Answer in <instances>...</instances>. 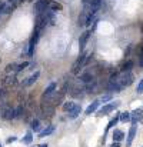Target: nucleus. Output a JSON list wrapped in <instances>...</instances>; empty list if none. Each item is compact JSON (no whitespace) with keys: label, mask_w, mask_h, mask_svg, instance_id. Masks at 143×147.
Wrapping results in <instances>:
<instances>
[{"label":"nucleus","mask_w":143,"mask_h":147,"mask_svg":"<svg viewBox=\"0 0 143 147\" xmlns=\"http://www.w3.org/2000/svg\"><path fill=\"white\" fill-rule=\"evenodd\" d=\"M135 80V76L132 71H120L119 73V83L123 86V87H127L133 83Z\"/></svg>","instance_id":"obj_1"},{"label":"nucleus","mask_w":143,"mask_h":147,"mask_svg":"<svg viewBox=\"0 0 143 147\" xmlns=\"http://www.w3.org/2000/svg\"><path fill=\"white\" fill-rule=\"evenodd\" d=\"M120 106V101L119 100H116V101H112L110 104H104L99 111H97V114L99 116H106V114H109V113H112L115 109H117Z\"/></svg>","instance_id":"obj_2"},{"label":"nucleus","mask_w":143,"mask_h":147,"mask_svg":"<svg viewBox=\"0 0 143 147\" xmlns=\"http://www.w3.org/2000/svg\"><path fill=\"white\" fill-rule=\"evenodd\" d=\"M0 114L3 119L6 120H12V119H16V110L12 109V107H7V106H3L0 109Z\"/></svg>","instance_id":"obj_3"},{"label":"nucleus","mask_w":143,"mask_h":147,"mask_svg":"<svg viewBox=\"0 0 143 147\" xmlns=\"http://www.w3.org/2000/svg\"><path fill=\"white\" fill-rule=\"evenodd\" d=\"M90 34H92L90 30H86V32H83V33L80 34V37H79V49H80V51L85 50L87 42H89V39H90Z\"/></svg>","instance_id":"obj_4"},{"label":"nucleus","mask_w":143,"mask_h":147,"mask_svg":"<svg viewBox=\"0 0 143 147\" xmlns=\"http://www.w3.org/2000/svg\"><path fill=\"white\" fill-rule=\"evenodd\" d=\"M39 36H40V30H35L33 34H32V39H30V43H29V57L33 56V50H35V46L39 40Z\"/></svg>","instance_id":"obj_5"},{"label":"nucleus","mask_w":143,"mask_h":147,"mask_svg":"<svg viewBox=\"0 0 143 147\" xmlns=\"http://www.w3.org/2000/svg\"><path fill=\"white\" fill-rule=\"evenodd\" d=\"M46 23H47L46 16L42 14V13H39V14L36 16V20H35V30H42V29L46 26Z\"/></svg>","instance_id":"obj_6"},{"label":"nucleus","mask_w":143,"mask_h":147,"mask_svg":"<svg viewBox=\"0 0 143 147\" xmlns=\"http://www.w3.org/2000/svg\"><path fill=\"white\" fill-rule=\"evenodd\" d=\"M50 6V1L49 0H37L36 3H35V11L39 14V13H43V11H46V7Z\"/></svg>","instance_id":"obj_7"},{"label":"nucleus","mask_w":143,"mask_h":147,"mask_svg":"<svg viewBox=\"0 0 143 147\" xmlns=\"http://www.w3.org/2000/svg\"><path fill=\"white\" fill-rule=\"evenodd\" d=\"M123 89V86L119 83V80L117 82H109L107 83V90L110 92V93H120V90Z\"/></svg>","instance_id":"obj_8"},{"label":"nucleus","mask_w":143,"mask_h":147,"mask_svg":"<svg viewBox=\"0 0 143 147\" xmlns=\"http://www.w3.org/2000/svg\"><path fill=\"white\" fill-rule=\"evenodd\" d=\"M136 131H138V126H136V124H133V126L130 127V130H129V134H127V140H126V146L127 147L132 146V142L135 140Z\"/></svg>","instance_id":"obj_9"},{"label":"nucleus","mask_w":143,"mask_h":147,"mask_svg":"<svg viewBox=\"0 0 143 147\" xmlns=\"http://www.w3.org/2000/svg\"><path fill=\"white\" fill-rule=\"evenodd\" d=\"M102 6V0H90V7H89V13L95 16L97 13V10L100 9Z\"/></svg>","instance_id":"obj_10"},{"label":"nucleus","mask_w":143,"mask_h":147,"mask_svg":"<svg viewBox=\"0 0 143 147\" xmlns=\"http://www.w3.org/2000/svg\"><path fill=\"white\" fill-rule=\"evenodd\" d=\"M87 17H89V11L83 10V11L79 14V17H77V24H79V26H86V23H87Z\"/></svg>","instance_id":"obj_11"},{"label":"nucleus","mask_w":143,"mask_h":147,"mask_svg":"<svg viewBox=\"0 0 143 147\" xmlns=\"http://www.w3.org/2000/svg\"><path fill=\"white\" fill-rule=\"evenodd\" d=\"M99 106H100V100H95V101H93L87 109H86V111H85V113H86V116H90L92 113H95L96 110L99 109Z\"/></svg>","instance_id":"obj_12"},{"label":"nucleus","mask_w":143,"mask_h":147,"mask_svg":"<svg viewBox=\"0 0 143 147\" xmlns=\"http://www.w3.org/2000/svg\"><path fill=\"white\" fill-rule=\"evenodd\" d=\"M39 76H40V73L39 71H36L35 74H32L29 79H26V82H23L22 83V86H32L33 83H36V80L39 79Z\"/></svg>","instance_id":"obj_13"},{"label":"nucleus","mask_w":143,"mask_h":147,"mask_svg":"<svg viewBox=\"0 0 143 147\" xmlns=\"http://www.w3.org/2000/svg\"><path fill=\"white\" fill-rule=\"evenodd\" d=\"M80 113H82V106H80V104H76V106L69 111V114H67V116H69L70 119H76Z\"/></svg>","instance_id":"obj_14"},{"label":"nucleus","mask_w":143,"mask_h":147,"mask_svg":"<svg viewBox=\"0 0 143 147\" xmlns=\"http://www.w3.org/2000/svg\"><path fill=\"white\" fill-rule=\"evenodd\" d=\"M53 131H54V126L50 124V126H47L45 130H42V131L39 133V137H46V136H49V134H52Z\"/></svg>","instance_id":"obj_15"},{"label":"nucleus","mask_w":143,"mask_h":147,"mask_svg":"<svg viewBox=\"0 0 143 147\" xmlns=\"http://www.w3.org/2000/svg\"><path fill=\"white\" fill-rule=\"evenodd\" d=\"M132 67H133V61H132V60H127V61H125V63L122 64L120 71H130Z\"/></svg>","instance_id":"obj_16"},{"label":"nucleus","mask_w":143,"mask_h":147,"mask_svg":"<svg viewBox=\"0 0 143 147\" xmlns=\"http://www.w3.org/2000/svg\"><path fill=\"white\" fill-rule=\"evenodd\" d=\"M123 137H125V133L122 130H115L113 131V142H120V140H123Z\"/></svg>","instance_id":"obj_17"},{"label":"nucleus","mask_w":143,"mask_h":147,"mask_svg":"<svg viewBox=\"0 0 143 147\" xmlns=\"http://www.w3.org/2000/svg\"><path fill=\"white\" fill-rule=\"evenodd\" d=\"M56 83L53 82V83H50L47 87H46V90H45V93H43V96H50V94H53V92L56 90Z\"/></svg>","instance_id":"obj_18"},{"label":"nucleus","mask_w":143,"mask_h":147,"mask_svg":"<svg viewBox=\"0 0 143 147\" xmlns=\"http://www.w3.org/2000/svg\"><path fill=\"white\" fill-rule=\"evenodd\" d=\"M80 80H82L83 83H86V84H87V83H90V82H92V80H95V79H93L92 73H83V74L80 76Z\"/></svg>","instance_id":"obj_19"},{"label":"nucleus","mask_w":143,"mask_h":147,"mask_svg":"<svg viewBox=\"0 0 143 147\" xmlns=\"http://www.w3.org/2000/svg\"><path fill=\"white\" fill-rule=\"evenodd\" d=\"M120 120V113H117L116 116H115V119H112L110 121H109V124H107V127H106V130H110L112 127H115L116 126V123Z\"/></svg>","instance_id":"obj_20"},{"label":"nucleus","mask_w":143,"mask_h":147,"mask_svg":"<svg viewBox=\"0 0 143 147\" xmlns=\"http://www.w3.org/2000/svg\"><path fill=\"white\" fill-rule=\"evenodd\" d=\"M130 120H132V113H129V111L120 113V121L126 123V121H130Z\"/></svg>","instance_id":"obj_21"},{"label":"nucleus","mask_w":143,"mask_h":147,"mask_svg":"<svg viewBox=\"0 0 143 147\" xmlns=\"http://www.w3.org/2000/svg\"><path fill=\"white\" fill-rule=\"evenodd\" d=\"M82 66H83V64H82V63H79V61L76 60V61H75V64L72 66V73H73V74H79V71H80Z\"/></svg>","instance_id":"obj_22"},{"label":"nucleus","mask_w":143,"mask_h":147,"mask_svg":"<svg viewBox=\"0 0 143 147\" xmlns=\"http://www.w3.org/2000/svg\"><path fill=\"white\" fill-rule=\"evenodd\" d=\"M75 106H76V103H73V101H66V103L63 104V110L69 113V111H70V110H72Z\"/></svg>","instance_id":"obj_23"},{"label":"nucleus","mask_w":143,"mask_h":147,"mask_svg":"<svg viewBox=\"0 0 143 147\" xmlns=\"http://www.w3.org/2000/svg\"><path fill=\"white\" fill-rule=\"evenodd\" d=\"M95 89H96V80H92L90 83H87V87H86L87 93H95Z\"/></svg>","instance_id":"obj_24"},{"label":"nucleus","mask_w":143,"mask_h":147,"mask_svg":"<svg viewBox=\"0 0 143 147\" xmlns=\"http://www.w3.org/2000/svg\"><path fill=\"white\" fill-rule=\"evenodd\" d=\"M32 142H33V134H32V131H27V133H26V136H24V139H23V143L30 144Z\"/></svg>","instance_id":"obj_25"},{"label":"nucleus","mask_w":143,"mask_h":147,"mask_svg":"<svg viewBox=\"0 0 143 147\" xmlns=\"http://www.w3.org/2000/svg\"><path fill=\"white\" fill-rule=\"evenodd\" d=\"M32 130H33V131H40V123H39L37 119H35V120L32 121Z\"/></svg>","instance_id":"obj_26"},{"label":"nucleus","mask_w":143,"mask_h":147,"mask_svg":"<svg viewBox=\"0 0 143 147\" xmlns=\"http://www.w3.org/2000/svg\"><path fill=\"white\" fill-rule=\"evenodd\" d=\"M62 9H63V6L60 3H50V10L57 11V10H62Z\"/></svg>","instance_id":"obj_27"},{"label":"nucleus","mask_w":143,"mask_h":147,"mask_svg":"<svg viewBox=\"0 0 143 147\" xmlns=\"http://www.w3.org/2000/svg\"><path fill=\"white\" fill-rule=\"evenodd\" d=\"M23 113H24V107L20 104V106L16 109V117H22V116H23Z\"/></svg>","instance_id":"obj_28"},{"label":"nucleus","mask_w":143,"mask_h":147,"mask_svg":"<svg viewBox=\"0 0 143 147\" xmlns=\"http://www.w3.org/2000/svg\"><path fill=\"white\" fill-rule=\"evenodd\" d=\"M27 66H29V63H26V61H24V63H22V64H17V69H16V71L19 73V71H22L23 69H26Z\"/></svg>","instance_id":"obj_29"},{"label":"nucleus","mask_w":143,"mask_h":147,"mask_svg":"<svg viewBox=\"0 0 143 147\" xmlns=\"http://www.w3.org/2000/svg\"><path fill=\"white\" fill-rule=\"evenodd\" d=\"M17 69V64L16 63H12V64H9L7 67H6V71L9 73V71H12V70H16Z\"/></svg>","instance_id":"obj_30"},{"label":"nucleus","mask_w":143,"mask_h":147,"mask_svg":"<svg viewBox=\"0 0 143 147\" xmlns=\"http://www.w3.org/2000/svg\"><path fill=\"white\" fill-rule=\"evenodd\" d=\"M110 100H112V94H104V96H102V98H100L102 103H106V101H110Z\"/></svg>","instance_id":"obj_31"},{"label":"nucleus","mask_w":143,"mask_h":147,"mask_svg":"<svg viewBox=\"0 0 143 147\" xmlns=\"http://www.w3.org/2000/svg\"><path fill=\"white\" fill-rule=\"evenodd\" d=\"M139 64H140V67H143V45L140 49V56H139Z\"/></svg>","instance_id":"obj_32"},{"label":"nucleus","mask_w":143,"mask_h":147,"mask_svg":"<svg viewBox=\"0 0 143 147\" xmlns=\"http://www.w3.org/2000/svg\"><path fill=\"white\" fill-rule=\"evenodd\" d=\"M138 93H143V79L140 80V83L138 84Z\"/></svg>","instance_id":"obj_33"},{"label":"nucleus","mask_w":143,"mask_h":147,"mask_svg":"<svg viewBox=\"0 0 143 147\" xmlns=\"http://www.w3.org/2000/svg\"><path fill=\"white\" fill-rule=\"evenodd\" d=\"M16 140H17V137L12 136V137H9V139H7V143H13V142H16Z\"/></svg>","instance_id":"obj_34"},{"label":"nucleus","mask_w":143,"mask_h":147,"mask_svg":"<svg viewBox=\"0 0 143 147\" xmlns=\"http://www.w3.org/2000/svg\"><path fill=\"white\" fill-rule=\"evenodd\" d=\"M97 23H99V20H97V19H96L95 22H93V26H92V29H90V32H93V30H95L96 27H97Z\"/></svg>","instance_id":"obj_35"},{"label":"nucleus","mask_w":143,"mask_h":147,"mask_svg":"<svg viewBox=\"0 0 143 147\" xmlns=\"http://www.w3.org/2000/svg\"><path fill=\"white\" fill-rule=\"evenodd\" d=\"M110 147H119V142H113V144Z\"/></svg>","instance_id":"obj_36"},{"label":"nucleus","mask_w":143,"mask_h":147,"mask_svg":"<svg viewBox=\"0 0 143 147\" xmlns=\"http://www.w3.org/2000/svg\"><path fill=\"white\" fill-rule=\"evenodd\" d=\"M3 10H4V4H0V13H1Z\"/></svg>","instance_id":"obj_37"},{"label":"nucleus","mask_w":143,"mask_h":147,"mask_svg":"<svg viewBox=\"0 0 143 147\" xmlns=\"http://www.w3.org/2000/svg\"><path fill=\"white\" fill-rule=\"evenodd\" d=\"M23 1H24V0H17V1H16V6H17V4H20V3H23Z\"/></svg>","instance_id":"obj_38"},{"label":"nucleus","mask_w":143,"mask_h":147,"mask_svg":"<svg viewBox=\"0 0 143 147\" xmlns=\"http://www.w3.org/2000/svg\"><path fill=\"white\" fill-rule=\"evenodd\" d=\"M87 1H89V0H83V4H87Z\"/></svg>","instance_id":"obj_39"},{"label":"nucleus","mask_w":143,"mask_h":147,"mask_svg":"<svg viewBox=\"0 0 143 147\" xmlns=\"http://www.w3.org/2000/svg\"><path fill=\"white\" fill-rule=\"evenodd\" d=\"M39 147H47V144H42V146H39Z\"/></svg>","instance_id":"obj_40"},{"label":"nucleus","mask_w":143,"mask_h":147,"mask_svg":"<svg viewBox=\"0 0 143 147\" xmlns=\"http://www.w3.org/2000/svg\"><path fill=\"white\" fill-rule=\"evenodd\" d=\"M9 1H10V3H12V1H14V0H9Z\"/></svg>","instance_id":"obj_41"},{"label":"nucleus","mask_w":143,"mask_h":147,"mask_svg":"<svg viewBox=\"0 0 143 147\" xmlns=\"http://www.w3.org/2000/svg\"><path fill=\"white\" fill-rule=\"evenodd\" d=\"M142 32H143V23H142Z\"/></svg>","instance_id":"obj_42"},{"label":"nucleus","mask_w":143,"mask_h":147,"mask_svg":"<svg viewBox=\"0 0 143 147\" xmlns=\"http://www.w3.org/2000/svg\"><path fill=\"white\" fill-rule=\"evenodd\" d=\"M0 147H3V146H1V143H0Z\"/></svg>","instance_id":"obj_43"},{"label":"nucleus","mask_w":143,"mask_h":147,"mask_svg":"<svg viewBox=\"0 0 143 147\" xmlns=\"http://www.w3.org/2000/svg\"><path fill=\"white\" fill-rule=\"evenodd\" d=\"M142 109H143V107H142Z\"/></svg>","instance_id":"obj_44"}]
</instances>
